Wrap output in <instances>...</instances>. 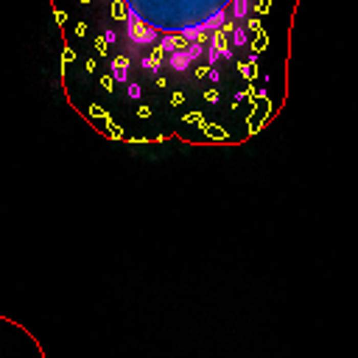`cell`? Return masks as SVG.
I'll use <instances>...</instances> for the list:
<instances>
[{
  "label": "cell",
  "instance_id": "1",
  "mask_svg": "<svg viewBox=\"0 0 358 358\" xmlns=\"http://www.w3.org/2000/svg\"><path fill=\"white\" fill-rule=\"evenodd\" d=\"M121 59L146 73L238 81L260 123L283 95L260 76L263 56L288 48L300 0H109ZM285 56L288 51H280Z\"/></svg>",
  "mask_w": 358,
  "mask_h": 358
}]
</instances>
